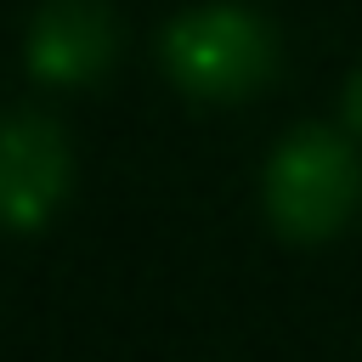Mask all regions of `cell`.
Here are the masks:
<instances>
[{
  "label": "cell",
  "instance_id": "6da1fadb",
  "mask_svg": "<svg viewBox=\"0 0 362 362\" xmlns=\"http://www.w3.org/2000/svg\"><path fill=\"white\" fill-rule=\"evenodd\" d=\"M164 62H170L175 85H187L192 96L238 102V96H249V90H260L272 79L277 40L243 6H198V11L170 23Z\"/></svg>",
  "mask_w": 362,
  "mask_h": 362
},
{
  "label": "cell",
  "instance_id": "7a4b0ae2",
  "mask_svg": "<svg viewBox=\"0 0 362 362\" xmlns=\"http://www.w3.org/2000/svg\"><path fill=\"white\" fill-rule=\"evenodd\" d=\"M356 204V158L345 136L305 124L266 164V209L288 238H328Z\"/></svg>",
  "mask_w": 362,
  "mask_h": 362
},
{
  "label": "cell",
  "instance_id": "3957f363",
  "mask_svg": "<svg viewBox=\"0 0 362 362\" xmlns=\"http://www.w3.org/2000/svg\"><path fill=\"white\" fill-rule=\"evenodd\" d=\"M68 192V141L40 113L0 119V226L34 232Z\"/></svg>",
  "mask_w": 362,
  "mask_h": 362
},
{
  "label": "cell",
  "instance_id": "277c9868",
  "mask_svg": "<svg viewBox=\"0 0 362 362\" xmlns=\"http://www.w3.org/2000/svg\"><path fill=\"white\" fill-rule=\"evenodd\" d=\"M119 28L102 0H51L28 28V68L45 85H90L107 74Z\"/></svg>",
  "mask_w": 362,
  "mask_h": 362
},
{
  "label": "cell",
  "instance_id": "5b68a950",
  "mask_svg": "<svg viewBox=\"0 0 362 362\" xmlns=\"http://www.w3.org/2000/svg\"><path fill=\"white\" fill-rule=\"evenodd\" d=\"M345 107H351V124H356V130H362V74H356V79H351V102H345Z\"/></svg>",
  "mask_w": 362,
  "mask_h": 362
}]
</instances>
